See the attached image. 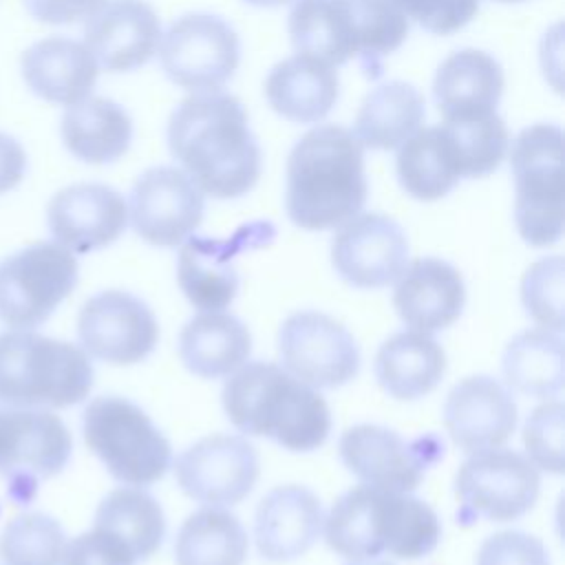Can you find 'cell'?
Listing matches in <instances>:
<instances>
[{
  "label": "cell",
  "mask_w": 565,
  "mask_h": 565,
  "mask_svg": "<svg viewBox=\"0 0 565 565\" xmlns=\"http://www.w3.org/2000/svg\"><path fill=\"white\" fill-rule=\"evenodd\" d=\"M172 157L194 185L214 199L247 194L260 177V150L238 99L223 93H194L168 124Z\"/></svg>",
  "instance_id": "obj_1"
},
{
  "label": "cell",
  "mask_w": 565,
  "mask_h": 565,
  "mask_svg": "<svg viewBox=\"0 0 565 565\" xmlns=\"http://www.w3.org/2000/svg\"><path fill=\"white\" fill-rule=\"evenodd\" d=\"M366 201L364 146L335 124L316 126L294 146L287 161L285 207L302 230L340 227Z\"/></svg>",
  "instance_id": "obj_2"
},
{
  "label": "cell",
  "mask_w": 565,
  "mask_h": 565,
  "mask_svg": "<svg viewBox=\"0 0 565 565\" xmlns=\"http://www.w3.org/2000/svg\"><path fill=\"white\" fill-rule=\"evenodd\" d=\"M221 402L241 433L267 437L294 452L320 448L331 433L324 397L271 362H245L227 375Z\"/></svg>",
  "instance_id": "obj_3"
},
{
  "label": "cell",
  "mask_w": 565,
  "mask_h": 565,
  "mask_svg": "<svg viewBox=\"0 0 565 565\" xmlns=\"http://www.w3.org/2000/svg\"><path fill=\"white\" fill-rule=\"evenodd\" d=\"M93 364L73 342L35 331L0 333V404L68 408L88 397Z\"/></svg>",
  "instance_id": "obj_4"
},
{
  "label": "cell",
  "mask_w": 565,
  "mask_h": 565,
  "mask_svg": "<svg viewBox=\"0 0 565 565\" xmlns=\"http://www.w3.org/2000/svg\"><path fill=\"white\" fill-rule=\"evenodd\" d=\"M84 441L124 486H150L170 463L172 448L148 413L119 395L95 397L82 417Z\"/></svg>",
  "instance_id": "obj_5"
},
{
  "label": "cell",
  "mask_w": 565,
  "mask_h": 565,
  "mask_svg": "<svg viewBox=\"0 0 565 565\" xmlns=\"http://www.w3.org/2000/svg\"><path fill=\"white\" fill-rule=\"evenodd\" d=\"M514 221L521 238L534 247L563 236V130L552 124L525 128L512 143Z\"/></svg>",
  "instance_id": "obj_6"
},
{
  "label": "cell",
  "mask_w": 565,
  "mask_h": 565,
  "mask_svg": "<svg viewBox=\"0 0 565 565\" xmlns=\"http://www.w3.org/2000/svg\"><path fill=\"white\" fill-rule=\"evenodd\" d=\"M79 278L77 258L60 243L40 241L0 260V322L33 331L71 296Z\"/></svg>",
  "instance_id": "obj_7"
},
{
  "label": "cell",
  "mask_w": 565,
  "mask_h": 565,
  "mask_svg": "<svg viewBox=\"0 0 565 565\" xmlns=\"http://www.w3.org/2000/svg\"><path fill=\"white\" fill-rule=\"evenodd\" d=\"M539 490V468L525 455L501 446L470 452L455 475L457 519L514 521L536 503Z\"/></svg>",
  "instance_id": "obj_8"
},
{
  "label": "cell",
  "mask_w": 565,
  "mask_h": 565,
  "mask_svg": "<svg viewBox=\"0 0 565 565\" xmlns=\"http://www.w3.org/2000/svg\"><path fill=\"white\" fill-rule=\"evenodd\" d=\"M71 450L73 437L55 413L0 404V475L18 505L33 499L40 481L66 468Z\"/></svg>",
  "instance_id": "obj_9"
},
{
  "label": "cell",
  "mask_w": 565,
  "mask_h": 565,
  "mask_svg": "<svg viewBox=\"0 0 565 565\" xmlns=\"http://www.w3.org/2000/svg\"><path fill=\"white\" fill-rule=\"evenodd\" d=\"M282 369L311 388H338L360 371V349L351 331L329 313L296 311L278 329Z\"/></svg>",
  "instance_id": "obj_10"
},
{
  "label": "cell",
  "mask_w": 565,
  "mask_h": 565,
  "mask_svg": "<svg viewBox=\"0 0 565 565\" xmlns=\"http://www.w3.org/2000/svg\"><path fill=\"white\" fill-rule=\"evenodd\" d=\"M338 450L351 475L388 492H413L428 466L444 455V446L433 435L404 439L399 433L377 424L349 426L340 435Z\"/></svg>",
  "instance_id": "obj_11"
},
{
  "label": "cell",
  "mask_w": 565,
  "mask_h": 565,
  "mask_svg": "<svg viewBox=\"0 0 565 565\" xmlns=\"http://www.w3.org/2000/svg\"><path fill=\"white\" fill-rule=\"evenodd\" d=\"M238 38L216 15L190 13L179 18L159 40L166 75L185 90L214 93L238 66Z\"/></svg>",
  "instance_id": "obj_12"
},
{
  "label": "cell",
  "mask_w": 565,
  "mask_h": 565,
  "mask_svg": "<svg viewBox=\"0 0 565 565\" xmlns=\"http://www.w3.org/2000/svg\"><path fill=\"white\" fill-rule=\"evenodd\" d=\"M77 338L86 355L113 366H130L154 351L159 324L141 298L106 289L82 305Z\"/></svg>",
  "instance_id": "obj_13"
},
{
  "label": "cell",
  "mask_w": 565,
  "mask_h": 565,
  "mask_svg": "<svg viewBox=\"0 0 565 565\" xmlns=\"http://www.w3.org/2000/svg\"><path fill=\"white\" fill-rule=\"evenodd\" d=\"M172 468L183 494L216 508L243 501L260 475L256 448L245 437L225 433L194 441Z\"/></svg>",
  "instance_id": "obj_14"
},
{
  "label": "cell",
  "mask_w": 565,
  "mask_h": 565,
  "mask_svg": "<svg viewBox=\"0 0 565 565\" xmlns=\"http://www.w3.org/2000/svg\"><path fill=\"white\" fill-rule=\"evenodd\" d=\"M203 192L177 168H150L132 185L128 218L150 245L177 247L203 218Z\"/></svg>",
  "instance_id": "obj_15"
},
{
  "label": "cell",
  "mask_w": 565,
  "mask_h": 565,
  "mask_svg": "<svg viewBox=\"0 0 565 565\" xmlns=\"http://www.w3.org/2000/svg\"><path fill=\"white\" fill-rule=\"evenodd\" d=\"M331 263L338 276L358 289L388 287L408 265V238L384 214H355L338 227Z\"/></svg>",
  "instance_id": "obj_16"
},
{
  "label": "cell",
  "mask_w": 565,
  "mask_h": 565,
  "mask_svg": "<svg viewBox=\"0 0 565 565\" xmlns=\"http://www.w3.org/2000/svg\"><path fill=\"white\" fill-rule=\"evenodd\" d=\"M49 232L73 254H88L115 243L128 223V203L104 183H75L49 201Z\"/></svg>",
  "instance_id": "obj_17"
},
{
  "label": "cell",
  "mask_w": 565,
  "mask_h": 565,
  "mask_svg": "<svg viewBox=\"0 0 565 565\" xmlns=\"http://www.w3.org/2000/svg\"><path fill=\"white\" fill-rule=\"evenodd\" d=\"M444 426L466 455L503 446L516 426L514 397L490 375H468L444 402Z\"/></svg>",
  "instance_id": "obj_18"
},
{
  "label": "cell",
  "mask_w": 565,
  "mask_h": 565,
  "mask_svg": "<svg viewBox=\"0 0 565 565\" xmlns=\"http://www.w3.org/2000/svg\"><path fill=\"white\" fill-rule=\"evenodd\" d=\"M161 40L154 9L143 0H110L84 26V46L97 66L124 73L146 64Z\"/></svg>",
  "instance_id": "obj_19"
},
{
  "label": "cell",
  "mask_w": 565,
  "mask_h": 565,
  "mask_svg": "<svg viewBox=\"0 0 565 565\" xmlns=\"http://www.w3.org/2000/svg\"><path fill=\"white\" fill-rule=\"evenodd\" d=\"M320 499L305 486L287 483L269 490L254 519L258 554L269 563H287L307 554L322 534Z\"/></svg>",
  "instance_id": "obj_20"
},
{
  "label": "cell",
  "mask_w": 565,
  "mask_h": 565,
  "mask_svg": "<svg viewBox=\"0 0 565 565\" xmlns=\"http://www.w3.org/2000/svg\"><path fill=\"white\" fill-rule=\"evenodd\" d=\"M466 285L450 263L417 258L395 280L393 307L413 331L437 333L448 329L463 311Z\"/></svg>",
  "instance_id": "obj_21"
},
{
  "label": "cell",
  "mask_w": 565,
  "mask_h": 565,
  "mask_svg": "<svg viewBox=\"0 0 565 565\" xmlns=\"http://www.w3.org/2000/svg\"><path fill=\"white\" fill-rule=\"evenodd\" d=\"M393 492L360 483L347 490L322 521L327 545L347 561L377 558L386 552Z\"/></svg>",
  "instance_id": "obj_22"
},
{
  "label": "cell",
  "mask_w": 565,
  "mask_h": 565,
  "mask_svg": "<svg viewBox=\"0 0 565 565\" xmlns=\"http://www.w3.org/2000/svg\"><path fill=\"white\" fill-rule=\"evenodd\" d=\"M26 86L42 99L71 106L93 90L99 66L90 51L71 38L53 35L31 44L20 60Z\"/></svg>",
  "instance_id": "obj_23"
},
{
  "label": "cell",
  "mask_w": 565,
  "mask_h": 565,
  "mask_svg": "<svg viewBox=\"0 0 565 565\" xmlns=\"http://www.w3.org/2000/svg\"><path fill=\"white\" fill-rule=\"evenodd\" d=\"M446 351L422 331H399L382 342L375 355V380L380 388L399 402H413L441 382L446 375Z\"/></svg>",
  "instance_id": "obj_24"
},
{
  "label": "cell",
  "mask_w": 565,
  "mask_h": 565,
  "mask_svg": "<svg viewBox=\"0 0 565 565\" xmlns=\"http://www.w3.org/2000/svg\"><path fill=\"white\" fill-rule=\"evenodd\" d=\"M249 353V329L223 309L201 311L179 333V358L183 366L205 380L232 375L247 362Z\"/></svg>",
  "instance_id": "obj_25"
},
{
  "label": "cell",
  "mask_w": 565,
  "mask_h": 565,
  "mask_svg": "<svg viewBox=\"0 0 565 565\" xmlns=\"http://www.w3.org/2000/svg\"><path fill=\"white\" fill-rule=\"evenodd\" d=\"M269 106L298 124L320 121L338 99V75L331 64L294 55L271 68L265 82Z\"/></svg>",
  "instance_id": "obj_26"
},
{
  "label": "cell",
  "mask_w": 565,
  "mask_h": 565,
  "mask_svg": "<svg viewBox=\"0 0 565 565\" xmlns=\"http://www.w3.org/2000/svg\"><path fill=\"white\" fill-rule=\"evenodd\" d=\"M503 73L494 57L466 49L446 57L435 75V99L444 119L497 110Z\"/></svg>",
  "instance_id": "obj_27"
},
{
  "label": "cell",
  "mask_w": 565,
  "mask_h": 565,
  "mask_svg": "<svg viewBox=\"0 0 565 565\" xmlns=\"http://www.w3.org/2000/svg\"><path fill=\"white\" fill-rule=\"evenodd\" d=\"M62 141L86 163H113L126 154L132 124L126 110L106 97H84L71 104L60 124Z\"/></svg>",
  "instance_id": "obj_28"
},
{
  "label": "cell",
  "mask_w": 565,
  "mask_h": 565,
  "mask_svg": "<svg viewBox=\"0 0 565 565\" xmlns=\"http://www.w3.org/2000/svg\"><path fill=\"white\" fill-rule=\"evenodd\" d=\"M397 177L402 188L419 201L446 196L463 177L459 152L444 126L411 135L397 152Z\"/></svg>",
  "instance_id": "obj_29"
},
{
  "label": "cell",
  "mask_w": 565,
  "mask_h": 565,
  "mask_svg": "<svg viewBox=\"0 0 565 565\" xmlns=\"http://www.w3.org/2000/svg\"><path fill=\"white\" fill-rule=\"evenodd\" d=\"M230 241L192 238L179 252V287L201 311H221L232 305L238 291Z\"/></svg>",
  "instance_id": "obj_30"
},
{
  "label": "cell",
  "mask_w": 565,
  "mask_h": 565,
  "mask_svg": "<svg viewBox=\"0 0 565 565\" xmlns=\"http://www.w3.org/2000/svg\"><path fill=\"white\" fill-rule=\"evenodd\" d=\"M501 369L505 388L539 399L556 397L565 380L561 333L541 327L521 331L508 342Z\"/></svg>",
  "instance_id": "obj_31"
},
{
  "label": "cell",
  "mask_w": 565,
  "mask_h": 565,
  "mask_svg": "<svg viewBox=\"0 0 565 565\" xmlns=\"http://www.w3.org/2000/svg\"><path fill=\"white\" fill-rule=\"evenodd\" d=\"M424 119V99L411 84L388 82L373 88L355 117V137L371 150L399 148Z\"/></svg>",
  "instance_id": "obj_32"
},
{
  "label": "cell",
  "mask_w": 565,
  "mask_h": 565,
  "mask_svg": "<svg viewBox=\"0 0 565 565\" xmlns=\"http://www.w3.org/2000/svg\"><path fill=\"white\" fill-rule=\"evenodd\" d=\"M93 525L117 536L137 561L150 558L166 536V516L159 501L137 486L108 492L95 510Z\"/></svg>",
  "instance_id": "obj_33"
},
{
  "label": "cell",
  "mask_w": 565,
  "mask_h": 565,
  "mask_svg": "<svg viewBox=\"0 0 565 565\" xmlns=\"http://www.w3.org/2000/svg\"><path fill=\"white\" fill-rule=\"evenodd\" d=\"M289 35L300 55L331 66L358 55L344 0H296L289 13Z\"/></svg>",
  "instance_id": "obj_34"
},
{
  "label": "cell",
  "mask_w": 565,
  "mask_h": 565,
  "mask_svg": "<svg viewBox=\"0 0 565 565\" xmlns=\"http://www.w3.org/2000/svg\"><path fill=\"white\" fill-rule=\"evenodd\" d=\"M247 532L241 521L216 505L192 512L174 541L177 565H243Z\"/></svg>",
  "instance_id": "obj_35"
},
{
  "label": "cell",
  "mask_w": 565,
  "mask_h": 565,
  "mask_svg": "<svg viewBox=\"0 0 565 565\" xmlns=\"http://www.w3.org/2000/svg\"><path fill=\"white\" fill-rule=\"evenodd\" d=\"M441 126L459 152L463 177H486L494 172L508 152V128L497 110L450 117L444 119Z\"/></svg>",
  "instance_id": "obj_36"
},
{
  "label": "cell",
  "mask_w": 565,
  "mask_h": 565,
  "mask_svg": "<svg viewBox=\"0 0 565 565\" xmlns=\"http://www.w3.org/2000/svg\"><path fill=\"white\" fill-rule=\"evenodd\" d=\"M66 547L62 525L44 512L11 519L0 534L4 565H60Z\"/></svg>",
  "instance_id": "obj_37"
},
{
  "label": "cell",
  "mask_w": 565,
  "mask_h": 565,
  "mask_svg": "<svg viewBox=\"0 0 565 565\" xmlns=\"http://www.w3.org/2000/svg\"><path fill=\"white\" fill-rule=\"evenodd\" d=\"M441 539V525L435 510L411 492H393L391 534L386 554L415 561L430 554Z\"/></svg>",
  "instance_id": "obj_38"
},
{
  "label": "cell",
  "mask_w": 565,
  "mask_h": 565,
  "mask_svg": "<svg viewBox=\"0 0 565 565\" xmlns=\"http://www.w3.org/2000/svg\"><path fill=\"white\" fill-rule=\"evenodd\" d=\"M358 53L386 55L399 49L408 33V18L393 0H344Z\"/></svg>",
  "instance_id": "obj_39"
},
{
  "label": "cell",
  "mask_w": 565,
  "mask_h": 565,
  "mask_svg": "<svg viewBox=\"0 0 565 565\" xmlns=\"http://www.w3.org/2000/svg\"><path fill=\"white\" fill-rule=\"evenodd\" d=\"M521 302L525 313L554 333L563 331L565 316V263L561 256H545L532 263L521 278Z\"/></svg>",
  "instance_id": "obj_40"
},
{
  "label": "cell",
  "mask_w": 565,
  "mask_h": 565,
  "mask_svg": "<svg viewBox=\"0 0 565 565\" xmlns=\"http://www.w3.org/2000/svg\"><path fill=\"white\" fill-rule=\"evenodd\" d=\"M563 419H565V406L561 399L552 397L536 406L525 426H523V446L527 452V459L545 472L561 475L563 472Z\"/></svg>",
  "instance_id": "obj_41"
},
{
  "label": "cell",
  "mask_w": 565,
  "mask_h": 565,
  "mask_svg": "<svg viewBox=\"0 0 565 565\" xmlns=\"http://www.w3.org/2000/svg\"><path fill=\"white\" fill-rule=\"evenodd\" d=\"M475 565H550V556L541 539L519 530H503L479 545Z\"/></svg>",
  "instance_id": "obj_42"
},
{
  "label": "cell",
  "mask_w": 565,
  "mask_h": 565,
  "mask_svg": "<svg viewBox=\"0 0 565 565\" xmlns=\"http://www.w3.org/2000/svg\"><path fill=\"white\" fill-rule=\"evenodd\" d=\"M406 18H413L419 26L430 33L448 35L468 24L477 9L479 0H393Z\"/></svg>",
  "instance_id": "obj_43"
},
{
  "label": "cell",
  "mask_w": 565,
  "mask_h": 565,
  "mask_svg": "<svg viewBox=\"0 0 565 565\" xmlns=\"http://www.w3.org/2000/svg\"><path fill=\"white\" fill-rule=\"evenodd\" d=\"M135 554L102 527L82 532L66 543L60 565H137Z\"/></svg>",
  "instance_id": "obj_44"
},
{
  "label": "cell",
  "mask_w": 565,
  "mask_h": 565,
  "mask_svg": "<svg viewBox=\"0 0 565 565\" xmlns=\"http://www.w3.org/2000/svg\"><path fill=\"white\" fill-rule=\"evenodd\" d=\"M106 0H24L26 11L44 24H73L88 20Z\"/></svg>",
  "instance_id": "obj_45"
},
{
  "label": "cell",
  "mask_w": 565,
  "mask_h": 565,
  "mask_svg": "<svg viewBox=\"0 0 565 565\" xmlns=\"http://www.w3.org/2000/svg\"><path fill=\"white\" fill-rule=\"evenodd\" d=\"M26 170V152L22 143L11 137L0 132V194L13 190Z\"/></svg>",
  "instance_id": "obj_46"
},
{
  "label": "cell",
  "mask_w": 565,
  "mask_h": 565,
  "mask_svg": "<svg viewBox=\"0 0 565 565\" xmlns=\"http://www.w3.org/2000/svg\"><path fill=\"white\" fill-rule=\"evenodd\" d=\"M249 4H256V7H280V4H287L291 0H245Z\"/></svg>",
  "instance_id": "obj_47"
},
{
  "label": "cell",
  "mask_w": 565,
  "mask_h": 565,
  "mask_svg": "<svg viewBox=\"0 0 565 565\" xmlns=\"http://www.w3.org/2000/svg\"><path fill=\"white\" fill-rule=\"evenodd\" d=\"M349 565H395V563L380 561V558H366V561H351Z\"/></svg>",
  "instance_id": "obj_48"
},
{
  "label": "cell",
  "mask_w": 565,
  "mask_h": 565,
  "mask_svg": "<svg viewBox=\"0 0 565 565\" xmlns=\"http://www.w3.org/2000/svg\"><path fill=\"white\" fill-rule=\"evenodd\" d=\"M499 2H521V0H499Z\"/></svg>",
  "instance_id": "obj_49"
}]
</instances>
